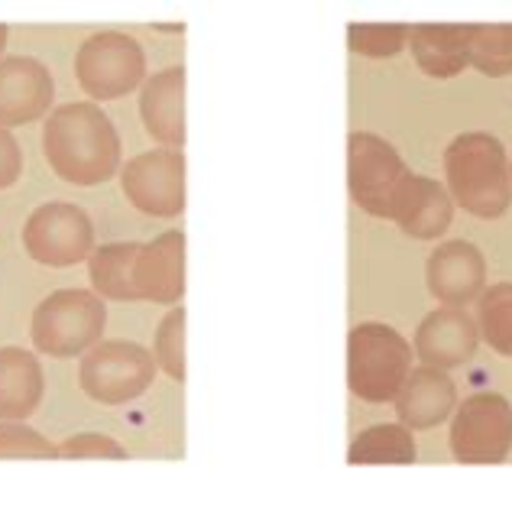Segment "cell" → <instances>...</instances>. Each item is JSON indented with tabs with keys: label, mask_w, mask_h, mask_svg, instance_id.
Listing matches in <instances>:
<instances>
[{
	"label": "cell",
	"mask_w": 512,
	"mask_h": 509,
	"mask_svg": "<svg viewBox=\"0 0 512 509\" xmlns=\"http://www.w3.org/2000/svg\"><path fill=\"white\" fill-rule=\"evenodd\" d=\"M477 26H412L409 46L419 69L431 78H454L470 65V46H474Z\"/></svg>",
	"instance_id": "cell-18"
},
{
	"label": "cell",
	"mask_w": 512,
	"mask_h": 509,
	"mask_svg": "<svg viewBox=\"0 0 512 509\" xmlns=\"http://www.w3.org/2000/svg\"><path fill=\"white\" fill-rule=\"evenodd\" d=\"M20 172H23L20 143L7 127H0V192L10 189V185L20 179Z\"/></svg>",
	"instance_id": "cell-28"
},
{
	"label": "cell",
	"mask_w": 512,
	"mask_h": 509,
	"mask_svg": "<svg viewBox=\"0 0 512 509\" xmlns=\"http://www.w3.org/2000/svg\"><path fill=\"white\" fill-rule=\"evenodd\" d=\"M156 370V357L146 347L133 341H98L85 354L78 380L94 403L120 406L150 390Z\"/></svg>",
	"instance_id": "cell-5"
},
{
	"label": "cell",
	"mask_w": 512,
	"mask_h": 509,
	"mask_svg": "<svg viewBox=\"0 0 512 509\" xmlns=\"http://www.w3.org/2000/svg\"><path fill=\"white\" fill-rule=\"evenodd\" d=\"M425 279L428 292L441 305L464 308L477 302L480 292L487 289V260L467 240H448V244H441L428 257Z\"/></svg>",
	"instance_id": "cell-12"
},
{
	"label": "cell",
	"mask_w": 512,
	"mask_h": 509,
	"mask_svg": "<svg viewBox=\"0 0 512 509\" xmlns=\"http://www.w3.org/2000/svg\"><path fill=\"white\" fill-rule=\"evenodd\" d=\"M347 461L360 464H412L415 438L409 425H373L350 441Z\"/></svg>",
	"instance_id": "cell-21"
},
{
	"label": "cell",
	"mask_w": 512,
	"mask_h": 509,
	"mask_svg": "<svg viewBox=\"0 0 512 509\" xmlns=\"http://www.w3.org/2000/svg\"><path fill=\"white\" fill-rule=\"evenodd\" d=\"M480 328L464 308H435L431 315L422 318L419 331H415V354L428 367H461L477 351Z\"/></svg>",
	"instance_id": "cell-13"
},
{
	"label": "cell",
	"mask_w": 512,
	"mask_h": 509,
	"mask_svg": "<svg viewBox=\"0 0 512 509\" xmlns=\"http://www.w3.org/2000/svg\"><path fill=\"white\" fill-rule=\"evenodd\" d=\"M477 328L496 354L512 357V283H496L480 292Z\"/></svg>",
	"instance_id": "cell-22"
},
{
	"label": "cell",
	"mask_w": 512,
	"mask_h": 509,
	"mask_svg": "<svg viewBox=\"0 0 512 509\" xmlns=\"http://www.w3.org/2000/svg\"><path fill=\"white\" fill-rule=\"evenodd\" d=\"M409 43V26L399 23H350L347 46L367 59H393Z\"/></svg>",
	"instance_id": "cell-23"
},
{
	"label": "cell",
	"mask_w": 512,
	"mask_h": 509,
	"mask_svg": "<svg viewBox=\"0 0 512 509\" xmlns=\"http://www.w3.org/2000/svg\"><path fill=\"white\" fill-rule=\"evenodd\" d=\"M399 422L409 428H435L444 419H451L457 409V386L441 367H415L409 370L406 383L396 393Z\"/></svg>",
	"instance_id": "cell-17"
},
{
	"label": "cell",
	"mask_w": 512,
	"mask_h": 509,
	"mask_svg": "<svg viewBox=\"0 0 512 509\" xmlns=\"http://www.w3.org/2000/svg\"><path fill=\"white\" fill-rule=\"evenodd\" d=\"M133 283L140 299L175 305L185 296V234L166 231L150 244H140L133 263Z\"/></svg>",
	"instance_id": "cell-14"
},
{
	"label": "cell",
	"mask_w": 512,
	"mask_h": 509,
	"mask_svg": "<svg viewBox=\"0 0 512 509\" xmlns=\"http://www.w3.org/2000/svg\"><path fill=\"white\" fill-rule=\"evenodd\" d=\"M0 458H59V448L30 425L0 419Z\"/></svg>",
	"instance_id": "cell-26"
},
{
	"label": "cell",
	"mask_w": 512,
	"mask_h": 509,
	"mask_svg": "<svg viewBox=\"0 0 512 509\" xmlns=\"http://www.w3.org/2000/svg\"><path fill=\"white\" fill-rule=\"evenodd\" d=\"M412 370V344L396 328L363 321L347 338V386L363 403L396 399Z\"/></svg>",
	"instance_id": "cell-3"
},
{
	"label": "cell",
	"mask_w": 512,
	"mask_h": 509,
	"mask_svg": "<svg viewBox=\"0 0 512 509\" xmlns=\"http://www.w3.org/2000/svg\"><path fill=\"white\" fill-rule=\"evenodd\" d=\"M454 218V198L444 185L425 176H406L399 185V192L389 208V221H396L402 231L415 240H435L438 234L448 231Z\"/></svg>",
	"instance_id": "cell-15"
},
{
	"label": "cell",
	"mask_w": 512,
	"mask_h": 509,
	"mask_svg": "<svg viewBox=\"0 0 512 509\" xmlns=\"http://www.w3.org/2000/svg\"><path fill=\"white\" fill-rule=\"evenodd\" d=\"M59 458H101V461H124L127 458V448L117 445L114 438L98 435V432H88V435H75V438H65L59 445Z\"/></svg>",
	"instance_id": "cell-27"
},
{
	"label": "cell",
	"mask_w": 512,
	"mask_h": 509,
	"mask_svg": "<svg viewBox=\"0 0 512 509\" xmlns=\"http://www.w3.org/2000/svg\"><path fill=\"white\" fill-rule=\"evenodd\" d=\"M4 49H7V26L0 23V52H4Z\"/></svg>",
	"instance_id": "cell-29"
},
{
	"label": "cell",
	"mask_w": 512,
	"mask_h": 509,
	"mask_svg": "<svg viewBox=\"0 0 512 509\" xmlns=\"http://www.w3.org/2000/svg\"><path fill=\"white\" fill-rule=\"evenodd\" d=\"M46 377L39 360L23 347H0V419L23 422L39 409Z\"/></svg>",
	"instance_id": "cell-19"
},
{
	"label": "cell",
	"mask_w": 512,
	"mask_h": 509,
	"mask_svg": "<svg viewBox=\"0 0 512 509\" xmlns=\"http://www.w3.org/2000/svg\"><path fill=\"white\" fill-rule=\"evenodd\" d=\"M23 247L43 266H75L94 253V227L72 202L39 205L23 224Z\"/></svg>",
	"instance_id": "cell-9"
},
{
	"label": "cell",
	"mask_w": 512,
	"mask_h": 509,
	"mask_svg": "<svg viewBox=\"0 0 512 509\" xmlns=\"http://www.w3.org/2000/svg\"><path fill=\"white\" fill-rule=\"evenodd\" d=\"M509 176H512V166H509Z\"/></svg>",
	"instance_id": "cell-30"
},
{
	"label": "cell",
	"mask_w": 512,
	"mask_h": 509,
	"mask_svg": "<svg viewBox=\"0 0 512 509\" xmlns=\"http://www.w3.org/2000/svg\"><path fill=\"white\" fill-rule=\"evenodd\" d=\"M52 98L56 82L43 62L30 56L0 59V127H23L43 117Z\"/></svg>",
	"instance_id": "cell-11"
},
{
	"label": "cell",
	"mask_w": 512,
	"mask_h": 509,
	"mask_svg": "<svg viewBox=\"0 0 512 509\" xmlns=\"http://www.w3.org/2000/svg\"><path fill=\"white\" fill-rule=\"evenodd\" d=\"M448 195L474 218H500L512 205V176L503 143L490 133H461L444 150Z\"/></svg>",
	"instance_id": "cell-2"
},
{
	"label": "cell",
	"mask_w": 512,
	"mask_h": 509,
	"mask_svg": "<svg viewBox=\"0 0 512 509\" xmlns=\"http://www.w3.org/2000/svg\"><path fill=\"white\" fill-rule=\"evenodd\" d=\"M470 65L490 78L509 75L512 72V23L477 26L474 46H470Z\"/></svg>",
	"instance_id": "cell-24"
},
{
	"label": "cell",
	"mask_w": 512,
	"mask_h": 509,
	"mask_svg": "<svg viewBox=\"0 0 512 509\" xmlns=\"http://www.w3.org/2000/svg\"><path fill=\"white\" fill-rule=\"evenodd\" d=\"M140 117L146 133L166 150H182L185 143V69L172 65L146 78L140 91Z\"/></svg>",
	"instance_id": "cell-16"
},
{
	"label": "cell",
	"mask_w": 512,
	"mask_h": 509,
	"mask_svg": "<svg viewBox=\"0 0 512 509\" xmlns=\"http://www.w3.org/2000/svg\"><path fill=\"white\" fill-rule=\"evenodd\" d=\"M75 75L85 95L94 101H117L143 85L146 56L127 33L107 30L88 36L75 56Z\"/></svg>",
	"instance_id": "cell-6"
},
{
	"label": "cell",
	"mask_w": 512,
	"mask_h": 509,
	"mask_svg": "<svg viewBox=\"0 0 512 509\" xmlns=\"http://www.w3.org/2000/svg\"><path fill=\"white\" fill-rule=\"evenodd\" d=\"M120 185L127 202L143 214L179 218L185 211V156L179 150H150L133 156Z\"/></svg>",
	"instance_id": "cell-10"
},
{
	"label": "cell",
	"mask_w": 512,
	"mask_h": 509,
	"mask_svg": "<svg viewBox=\"0 0 512 509\" xmlns=\"http://www.w3.org/2000/svg\"><path fill=\"white\" fill-rule=\"evenodd\" d=\"M153 357L172 380H185V308H169V315L159 321Z\"/></svg>",
	"instance_id": "cell-25"
},
{
	"label": "cell",
	"mask_w": 512,
	"mask_h": 509,
	"mask_svg": "<svg viewBox=\"0 0 512 509\" xmlns=\"http://www.w3.org/2000/svg\"><path fill=\"white\" fill-rule=\"evenodd\" d=\"M409 169L402 163L393 143L376 133H350L347 140V185L350 198L376 218H389L399 185L406 182Z\"/></svg>",
	"instance_id": "cell-7"
},
{
	"label": "cell",
	"mask_w": 512,
	"mask_h": 509,
	"mask_svg": "<svg viewBox=\"0 0 512 509\" xmlns=\"http://www.w3.org/2000/svg\"><path fill=\"white\" fill-rule=\"evenodd\" d=\"M140 244H107L88 257L91 286L101 299L133 302L140 299L137 283H133V263H137Z\"/></svg>",
	"instance_id": "cell-20"
},
{
	"label": "cell",
	"mask_w": 512,
	"mask_h": 509,
	"mask_svg": "<svg viewBox=\"0 0 512 509\" xmlns=\"http://www.w3.org/2000/svg\"><path fill=\"white\" fill-rule=\"evenodd\" d=\"M49 169L72 185H101L120 166V137L98 104H62L49 114L43 130Z\"/></svg>",
	"instance_id": "cell-1"
},
{
	"label": "cell",
	"mask_w": 512,
	"mask_h": 509,
	"mask_svg": "<svg viewBox=\"0 0 512 509\" xmlns=\"http://www.w3.org/2000/svg\"><path fill=\"white\" fill-rule=\"evenodd\" d=\"M512 448V406L500 393L467 396L454 409L451 454L461 464H503Z\"/></svg>",
	"instance_id": "cell-8"
},
{
	"label": "cell",
	"mask_w": 512,
	"mask_h": 509,
	"mask_svg": "<svg viewBox=\"0 0 512 509\" xmlns=\"http://www.w3.org/2000/svg\"><path fill=\"white\" fill-rule=\"evenodd\" d=\"M107 308L94 289H59L33 312V344L49 357H78L101 341Z\"/></svg>",
	"instance_id": "cell-4"
}]
</instances>
